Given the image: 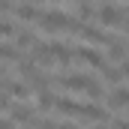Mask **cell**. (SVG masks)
<instances>
[{
  "label": "cell",
  "instance_id": "obj_1",
  "mask_svg": "<svg viewBox=\"0 0 129 129\" xmlns=\"http://www.w3.org/2000/svg\"><path fill=\"white\" fill-rule=\"evenodd\" d=\"M57 84L66 87V90H78V93H87V96L99 99L102 96V87H99V81H93L90 75H81V72H72V75H60L57 78Z\"/></svg>",
  "mask_w": 129,
  "mask_h": 129
},
{
  "label": "cell",
  "instance_id": "obj_2",
  "mask_svg": "<svg viewBox=\"0 0 129 129\" xmlns=\"http://www.w3.org/2000/svg\"><path fill=\"white\" fill-rule=\"evenodd\" d=\"M39 27L42 30H48V33H57V30H72L75 27V21L66 15L63 9H48V12H39Z\"/></svg>",
  "mask_w": 129,
  "mask_h": 129
},
{
  "label": "cell",
  "instance_id": "obj_3",
  "mask_svg": "<svg viewBox=\"0 0 129 129\" xmlns=\"http://www.w3.org/2000/svg\"><path fill=\"white\" fill-rule=\"evenodd\" d=\"M96 18H99V24L108 27V30H111V27H120V24H123V9L114 6V3H102Z\"/></svg>",
  "mask_w": 129,
  "mask_h": 129
},
{
  "label": "cell",
  "instance_id": "obj_4",
  "mask_svg": "<svg viewBox=\"0 0 129 129\" xmlns=\"http://www.w3.org/2000/svg\"><path fill=\"white\" fill-rule=\"evenodd\" d=\"M75 57H81L87 66H96V69H105V60H102V54H99L96 48H90V45H81V48H75Z\"/></svg>",
  "mask_w": 129,
  "mask_h": 129
},
{
  "label": "cell",
  "instance_id": "obj_5",
  "mask_svg": "<svg viewBox=\"0 0 129 129\" xmlns=\"http://www.w3.org/2000/svg\"><path fill=\"white\" fill-rule=\"evenodd\" d=\"M60 114H69V117H78L81 114V102H75V99H69V96H63V99H57V105H54Z\"/></svg>",
  "mask_w": 129,
  "mask_h": 129
},
{
  "label": "cell",
  "instance_id": "obj_6",
  "mask_svg": "<svg viewBox=\"0 0 129 129\" xmlns=\"http://www.w3.org/2000/svg\"><path fill=\"white\" fill-rule=\"evenodd\" d=\"M81 120H99V123H105L108 120V114L99 108V105H81V114H78Z\"/></svg>",
  "mask_w": 129,
  "mask_h": 129
},
{
  "label": "cell",
  "instance_id": "obj_7",
  "mask_svg": "<svg viewBox=\"0 0 129 129\" xmlns=\"http://www.w3.org/2000/svg\"><path fill=\"white\" fill-rule=\"evenodd\" d=\"M12 12H15V18H21V21H36V18H39V12H36L33 3H18Z\"/></svg>",
  "mask_w": 129,
  "mask_h": 129
},
{
  "label": "cell",
  "instance_id": "obj_8",
  "mask_svg": "<svg viewBox=\"0 0 129 129\" xmlns=\"http://www.w3.org/2000/svg\"><path fill=\"white\" fill-rule=\"evenodd\" d=\"M108 105H111V108H129V90L126 87H117V90L108 96Z\"/></svg>",
  "mask_w": 129,
  "mask_h": 129
},
{
  "label": "cell",
  "instance_id": "obj_9",
  "mask_svg": "<svg viewBox=\"0 0 129 129\" xmlns=\"http://www.w3.org/2000/svg\"><path fill=\"white\" fill-rule=\"evenodd\" d=\"M108 57H111L114 63L126 60V42H117V39H111V45H108Z\"/></svg>",
  "mask_w": 129,
  "mask_h": 129
},
{
  "label": "cell",
  "instance_id": "obj_10",
  "mask_svg": "<svg viewBox=\"0 0 129 129\" xmlns=\"http://www.w3.org/2000/svg\"><path fill=\"white\" fill-rule=\"evenodd\" d=\"M78 15L87 21V18H96V15H99V9H93L90 3H81V6H78Z\"/></svg>",
  "mask_w": 129,
  "mask_h": 129
},
{
  "label": "cell",
  "instance_id": "obj_11",
  "mask_svg": "<svg viewBox=\"0 0 129 129\" xmlns=\"http://www.w3.org/2000/svg\"><path fill=\"white\" fill-rule=\"evenodd\" d=\"M0 36H3L6 42L15 36V27H12V21H9V18H3V24H0Z\"/></svg>",
  "mask_w": 129,
  "mask_h": 129
},
{
  "label": "cell",
  "instance_id": "obj_12",
  "mask_svg": "<svg viewBox=\"0 0 129 129\" xmlns=\"http://www.w3.org/2000/svg\"><path fill=\"white\" fill-rule=\"evenodd\" d=\"M54 105H57V99L51 96V93H45V90L39 93V108H54Z\"/></svg>",
  "mask_w": 129,
  "mask_h": 129
},
{
  "label": "cell",
  "instance_id": "obj_13",
  "mask_svg": "<svg viewBox=\"0 0 129 129\" xmlns=\"http://www.w3.org/2000/svg\"><path fill=\"white\" fill-rule=\"evenodd\" d=\"M18 45H21V48H27V45H33V33L21 30V33H18Z\"/></svg>",
  "mask_w": 129,
  "mask_h": 129
}]
</instances>
